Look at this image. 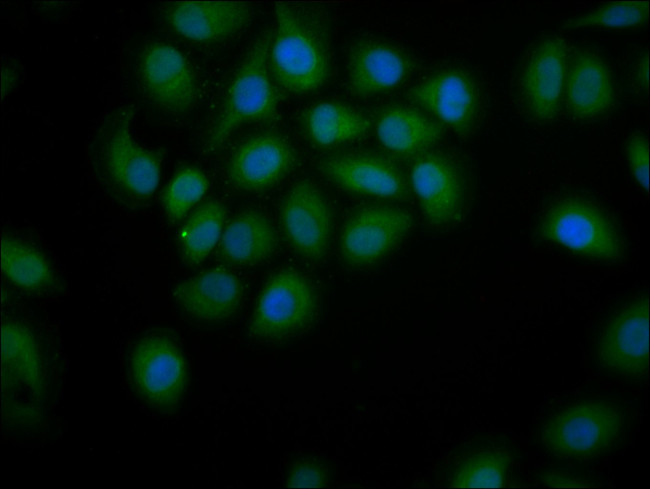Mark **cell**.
<instances>
[{
    "mask_svg": "<svg viewBox=\"0 0 650 489\" xmlns=\"http://www.w3.org/2000/svg\"><path fill=\"white\" fill-rule=\"evenodd\" d=\"M275 30L269 50L274 82L295 94L321 88L332 72V45L328 16L317 5L278 2Z\"/></svg>",
    "mask_w": 650,
    "mask_h": 489,
    "instance_id": "obj_1",
    "label": "cell"
},
{
    "mask_svg": "<svg viewBox=\"0 0 650 489\" xmlns=\"http://www.w3.org/2000/svg\"><path fill=\"white\" fill-rule=\"evenodd\" d=\"M132 105L118 106L103 116L88 144V159L100 188L119 206H143L156 190L161 158L131 135Z\"/></svg>",
    "mask_w": 650,
    "mask_h": 489,
    "instance_id": "obj_2",
    "label": "cell"
},
{
    "mask_svg": "<svg viewBox=\"0 0 650 489\" xmlns=\"http://www.w3.org/2000/svg\"><path fill=\"white\" fill-rule=\"evenodd\" d=\"M272 35L266 30L249 46L208 131V150L221 146L233 131L245 123L276 118L278 94L269 64Z\"/></svg>",
    "mask_w": 650,
    "mask_h": 489,
    "instance_id": "obj_3",
    "label": "cell"
},
{
    "mask_svg": "<svg viewBox=\"0 0 650 489\" xmlns=\"http://www.w3.org/2000/svg\"><path fill=\"white\" fill-rule=\"evenodd\" d=\"M409 182L432 228L453 229L466 219L473 202V180L468 165L456 154L428 150L416 156Z\"/></svg>",
    "mask_w": 650,
    "mask_h": 489,
    "instance_id": "obj_4",
    "label": "cell"
},
{
    "mask_svg": "<svg viewBox=\"0 0 650 489\" xmlns=\"http://www.w3.org/2000/svg\"><path fill=\"white\" fill-rule=\"evenodd\" d=\"M543 238L593 260L615 263L626 255L621 231L610 214L581 198H563L544 212Z\"/></svg>",
    "mask_w": 650,
    "mask_h": 489,
    "instance_id": "obj_5",
    "label": "cell"
},
{
    "mask_svg": "<svg viewBox=\"0 0 650 489\" xmlns=\"http://www.w3.org/2000/svg\"><path fill=\"white\" fill-rule=\"evenodd\" d=\"M408 97L461 138L473 136L487 116L485 87L473 71L462 66L445 67L424 77L409 89Z\"/></svg>",
    "mask_w": 650,
    "mask_h": 489,
    "instance_id": "obj_6",
    "label": "cell"
},
{
    "mask_svg": "<svg viewBox=\"0 0 650 489\" xmlns=\"http://www.w3.org/2000/svg\"><path fill=\"white\" fill-rule=\"evenodd\" d=\"M624 431V417L616 405L584 401L551 416L540 434L551 455L567 459H591L616 445Z\"/></svg>",
    "mask_w": 650,
    "mask_h": 489,
    "instance_id": "obj_7",
    "label": "cell"
},
{
    "mask_svg": "<svg viewBox=\"0 0 650 489\" xmlns=\"http://www.w3.org/2000/svg\"><path fill=\"white\" fill-rule=\"evenodd\" d=\"M569 62L567 43L556 36L536 42L521 59L512 79V96L529 121L544 124L558 116Z\"/></svg>",
    "mask_w": 650,
    "mask_h": 489,
    "instance_id": "obj_8",
    "label": "cell"
},
{
    "mask_svg": "<svg viewBox=\"0 0 650 489\" xmlns=\"http://www.w3.org/2000/svg\"><path fill=\"white\" fill-rule=\"evenodd\" d=\"M317 304L316 292L306 276L292 269L279 271L259 294L249 334L263 341L291 338L312 324Z\"/></svg>",
    "mask_w": 650,
    "mask_h": 489,
    "instance_id": "obj_9",
    "label": "cell"
},
{
    "mask_svg": "<svg viewBox=\"0 0 650 489\" xmlns=\"http://www.w3.org/2000/svg\"><path fill=\"white\" fill-rule=\"evenodd\" d=\"M3 408L18 422L37 420L41 414L44 379L40 352L31 332L16 322L1 330Z\"/></svg>",
    "mask_w": 650,
    "mask_h": 489,
    "instance_id": "obj_10",
    "label": "cell"
},
{
    "mask_svg": "<svg viewBox=\"0 0 650 489\" xmlns=\"http://www.w3.org/2000/svg\"><path fill=\"white\" fill-rule=\"evenodd\" d=\"M409 211L390 204L357 208L345 221L340 235L342 260L353 268L372 266L391 254L412 229Z\"/></svg>",
    "mask_w": 650,
    "mask_h": 489,
    "instance_id": "obj_11",
    "label": "cell"
},
{
    "mask_svg": "<svg viewBox=\"0 0 650 489\" xmlns=\"http://www.w3.org/2000/svg\"><path fill=\"white\" fill-rule=\"evenodd\" d=\"M130 375L137 394L151 407L174 411L187 383L183 355L177 344L164 335L144 337L130 357Z\"/></svg>",
    "mask_w": 650,
    "mask_h": 489,
    "instance_id": "obj_12",
    "label": "cell"
},
{
    "mask_svg": "<svg viewBox=\"0 0 650 489\" xmlns=\"http://www.w3.org/2000/svg\"><path fill=\"white\" fill-rule=\"evenodd\" d=\"M648 296L622 306L603 328L596 348V360L605 373L626 381L648 375Z\"/></svg>",
    "mask_w": 650,
    "mask_h": 489,
    "instance_id": "obj_13",
    "label": "cell"
},
{
    "mask_svg": "<svg viewBox=\"0 0 650 489\" xmlns=\"http://www.w3.org/2000/svg\"><path fill=\"white\" fill-rule=\"evenodd\" d=\"M137 78L142 94L159 110L184 114L198 98L194 72L185 56L164 42H150L139 53Z\"/></svg>",
    "mask_w": 650,
    "mask_h": 489,
    "instance_id": "obj_14",
    "label": "cell"
},
{
    "mask_svg": "<svg viewBox=\"0 0 650 489\" xmlns=\"http://www.w3.org/2000/svg\"><path fill=\"white\" fill-rule=\"evenodd\" d=\"M333 211L323 192L310 180L291 186L280 207L283 233L293 248L308 261H319L330 247Z\"/></svg>",
    "mask_w": 650,
    "mask_h": 489,
    "instance_id": "obj_15",
    "label": "cell"
},
{
    "mask_svg": "<svg viewBox=\"0 0 650 489\" xmlns=\"http://www.w3.org/2000/svg\"><path fill=\"white\" fill-rule=\"evenodd\" d=\"M321 173L351 193L386 199H407L410 182L390 158L374 151L353 150L330 154L318 163Z\"/></svg>",
    "mask_w": 650,
    "mask_h": 489,
    "instance_id": "obj_16",
    "label": "cell"
},
{
    "mask_svg": "<svg viewBox=\"0 0 650 489\" xmlns=\"http://www.w3.org/2000/svg\"><path fill=\"white\" fill-rule=\"evenodd\" d=\"M295 152L289 141L274 133L258 134L232 153L226 173L230 183L246 192L274 187L291 171Z\"/></svg>",
    "mask_w": 650,
    "mask_h": 489,
    "instance_id": "obj_17",
    "label": "cell"
},
{
    "mask_svg": "<svg viewBox=\"0 0 650 489\" xmlns=\"http://www.w3.org/2000/svg\"><path fill=\"white\" fill-rule=\"evenodd\" d=\"M414 68L413 58L402 48L383 40L360 39L348 53V86L361 97L383 94L404 83Z\"/></svg>",
    "mask_w": 650,
    "mask_h": 489,
    "instance_id": "obj_18",
    "label": "cell"
},
{
    "mask_svg": "<svg viewBox=\"0 0 650 489\" xmlns=\"http://www.w3.org/2000/svg\"><path fill=\"white\" fill-rule=\"evenodd\" d=\"M162 15L180 36L211 43L226 40L247 27L253 7L244 2H171L162 8Z\"/></svg>",
    "mask_w": 650,
    "mask_h": 489,
    "instance_id": "obj_19",
    "label": "cell"
},
{
    "mask_svg": "<svg viewBox=\"0 0 650 489\" xmlns=\"http://www.w3.org/2000/svg\"><path fill=\"white\" fill-rule=\"evenodd\" d=\"M563 100L568 114L582 121L603 117L613 109L616 91L603 59L588 50L569 59Z\"/></svg>",
    "mask_w": 650,
    "mask_h": 489,
    "instance_id": "obj_20",
    "label": "cell"
},
{
    "mask_svg": "<svg viewBox=\"0 0 650 489\" xmlns=\"http://www.w3.org/2000/svg\"><path fill=\"white\" fill-rule=\"evenodd\" d=\"M243 287L238 277L223 269L202 272L181 282L174 291L178 306L203 322L228 319L238 310Z\"/></svg>",
    "mask_w": 650,
    "mask_h": 489,
    "instance_id": "obj_21",
    "label": "cell"
},
{
    "mask_svg": "<svg viewBox=\"0 0 650 489\" xmlns=\"http://www.w3.org/2000/svg\"><path fill=\"white\" fill-rule=\"evenodd\" d=\"M375 130L382 146L399 156H418L431 150L445 131L425 112L400 104L386 106L378 113Z\"/></svg>",
    "mask_w": 650,
    "mask_h": 489,
    "instance_id": "obj_22",
    "label": "cell"
},
{
    "mask_svg": "<svg viewBox=\"0 0 650 489\" xmlns=\"http://www.w3.org/2000/svg\"><path fill=\"white\" fill-rule=\"evenodd\" d=\"M276 245L269 220L258 211L248 210L233 218L223 231L219 256L233 266H251L266 260Z\"/></svg>",
    "mask_w": 650,
    "mask_h": 489,
    "instance_id": "obj_23",
    "label": "cell"
},
{
    "mask_svg": "<svg viewBox=\"0 0 650 489\" xmlns=\"http://www.w3.org/2000/svg\"><path fill=\"white\" fill-rule=\"evenodd\" d=\"M302 123L308 138L318 146H333L363 137L369 119L354 108L334 101L320 102L303 114Z\"/></svg>",
    "mask_w": 650,
    "mask_h": 489,
    "instance_id": "obj_24",
    "label": "cell"
},
{
    "mask_svg": "<svg viewBox=\"0 0 650 489\" xmlns=\"http://www.w3.org/2000/svg\"><path fill=\"white\" fill-rule=\"evenodd\" d=\"M1 265L6 278L23 290L41 292L54 286L53 270L45 256L22 240L1 239Z\"/></svg>",
    "mask_w": 650,
    "mask_h": 489,
    "instance_id": "obj_25",
    "label": "cell"
},
{
    "mask_svg": "<svg viewBox=\"0 0 650 489\" xmlns=\"http://www.w3.org/2000/svg\"><path fill=\"white\" fill-rule=\"evenodd\" d=\"M225 215V206L217 200H210L197 208L183 224L178 246L187 264L197 265L210 254L223 234Z\"/></svg>",
    "mask_w": 650,
    "mask_h": 489,
    "instance_id": "obj_26",
    "label": "cell"
},
{
    "mask_svg": "<svg viewBox=\"0 0 650 489\" xmlns=\"http://www.w3.org/2000/svg\"><path fill=\"white\" fill-rule=\"evenodd\" d=\"M510 456L501 450H481L460 461L455 467L451 487H503L506 483Z\"/></svg>",
    "mask_w": 650,
    "mask_h": 489,
    "instance_id": "obj_27",
    "label": "cell"
},
{
    "mask_svg": "<svg viewBox=\"0 0 650 489\" xmlns=\"http://www.w3.org/2000/svg\"><path fill=\"white\" fill-rule=\"evenodd\" d=\"M208 189L206 175L196 167H183L171 178L162 194L167 217L176 222L197 204Z\"/></svg>",
    "mask_w": 650,
    "mask_h": 489,
    "instance_id": "obj_28",
    "label": "cell"
},
{
    "mask_svg": "<svg viewBox=\"0 0 650 489\" xmlns=\"http://www.w3.org/2000/svg\"><path fill=\"white\" fill-rule=\"evenodd\" d=\"M648 2H613L590 13L569 20L564 28L583 27L630 28L648 20Z\"/></svg>",
    "mask_w": 650,
    "mask_h": 489,
    "instance_id": "obj_29",
    "label": "cell"
},
{
    "mask_svg": "<svg viewBox=\"0 0 650 489\" xmlns=\"http://www.w3.org/2000/svg\"><path fill=\"white\" fill-rule=\"evenodd\" d=\"M626 156L634 178L643 189L648 190L649 150L647 138L642 134L632 135L626 143Z\"/></svg>",
    "mask_w": 650,
    "mask_h": 489,
    "instance_id": "obj_30",
    "label": "cell"
},
{
    "mask_svg": "<svg viewBox=\"0 0 650 489\" xmlns=\"http://www.w3.org/2000/svg\"><path fill=\"white\" fill-rule=\"evenodd\" d=\"M326 468L313 460L299 461L290 470L287 487H322L327 484Z\"/></svg>",
    "mask_w": 650,
    "mask_h": 489,
    "instance_id": "obj_31",
    "label": "cell"
},
{
    "mask_svg": "<svg viewBox=\"0 0 650 489\" xmlns=\"http://www.w3.org/2000/svg\"><path fill=\"white\" fill-rule=\"evenodd\" d=\"M648 54H644L639 62L637 63V67L635 69V84L642 89L647 90L648 88Z\"/></svg>",
    "mask_w": 650,
    "mask_h": 489,
    "instance_id": "obj_32",
    "label": "cell"
}]
</instances>
